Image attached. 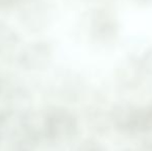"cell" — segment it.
Wrapping results in <instances>:
<instances>
[{
  "mask_svg": "<svg viewBox=\"0 0 152 151\" xmlns=\"http://www.w3.org/2000/svg\"><path fill=\"white\" fill-rule=\"evenodd\" d=\"M2 2H4V3H10V2H14V0H0V3L2 4Z\"/></svg>",
  "mask_w": 152,
  "mask_h": 151,
  "instance_id": "cell-3",
  "label": "cell"
},
{
  "mask_svg": "<svg viewBox=\"0 0 152 151\" xmlns=\"http://www.w3.org/2000/svg\"><path fill=\"white\" fill-rule=\"evenodd\" d=\"M2 128H3V118L0 116V140H1V135H2Z\"/></svg>",
  "mask_w": 152,
  "mask_h": 151,
  "instance_id": "cell-2",
  "label": "cell"
},
{
  "mask_svg": "<svg viewBox=\"0 0 152 151\" xmlns=\"http://www.w3.org/2000/svg\"><path fill=\"white\" fill-rule=\"evenodd\" d=\"M17 37L7 26L0 27V53H5L16 47Z\"/></svg>",
  "mask_w": 152,
  "mask_h": 151,
  "instance_id": "cell-1",
  "label": "cell"
},
{
  "mask_svg": "<svg viewBox=\"0 0 152 151\" xmlns=\"http://www.w3.org/2000/svg\"><path fill=\"white\" fill-rule=\"evenodd\" d=\"M2 92V80L0 79V94H1Z\"/></svg>",
  "mask_w": 152,
  "mask_h": 151,
  "instance_id": "cell-4",
  "label": "cell"
}]
</instances>
